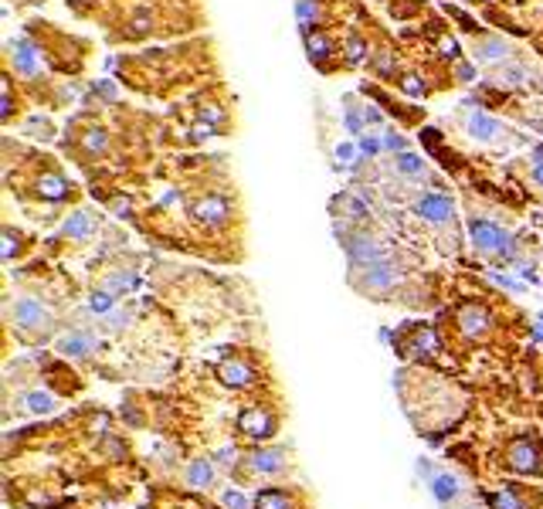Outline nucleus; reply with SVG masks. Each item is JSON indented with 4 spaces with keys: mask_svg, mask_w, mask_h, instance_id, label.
Here are the masks:
<instances>
[{
    "mask_svg": "<svg viewBox=\"0 0 543 509\" xmlns=\"http://www.w3.org/2000/svg\"><path fill=\"white\" fill-rule=\"evenodd\" d=\"M10 319H14V326L31 329V333H44V329L51 326V313H48V306H44L41 299H34V296L17 299V302L10 306Z\"/></svg>",
    "mask_w": 543,
    "mask_h": 509,
    "instance_id": "f257e3e1",
    "label": "nucleus"
},
{
    "mask_svg": "<svg viewBox=\"0 0 543 509\" xmlns=\"http://www.w3.org/2000/svg\"><path fill=\"white\" fill-rule=\"evenodd\" d=\"M468 231H472V241H475L479 251H486V255H513V248H509L513 238L506 235L500 224H493V221H472Z\"/></svg>",
    "mask_w": 543,
    "mask_h": 509,
    "instance_id": "f03ea898",
    "label": "nucleus"
},
{
    "mask_svg": "<svg viewBox=\"0 0 543 509\" xmlns=\"http://www.w3.org/2000/svg\"><path fill=\"white\" fill-rule=\"evenodd\" d=\"M397 282H401V272H397L391 262L360 265V278H357V285H360L364 292H371V296H384V292L397 289Z\"/></svg>",
    "mask_w": 543,
    "mask_h": 509,
    "instance_id": "7ed1b4c3",
    "label": "nucleus"
},
{
    "mask_svg": "<svg viewBox=\"0 0 543 509\" xmlns=\"http://www.w3.org/2000/svg\"><path fill=\"white\" fill-rule=\"evenodd\" d=\"M506 459H509V469L520 472V475H543V448L533 438L513 441Z\"/></svg>",
    "mask_w": 543,
    "mask_h": 509,
    "instance_id": "20e7f679",
    "label": "nucleus"
},
{
    "mask_svg": "<svg viewBox=\"0 0 543 509\" xmlns=\"http://www.w3.org/2000/svg\"><path fill=\"white\" fill-rule=\"evenodd\" d=\"M346 255L353 258V265H377V262H387V248H384V241H377V238H371V235L346 238Z\"/></svg>",
    "mask_w": 543,
    "mask_h": 509,
    "instance_id": "39448f33",
    "label": "nucleus"
},
{
    "mask_svg": "<svg viewBox=\"0 0 543 509\" xmlns=\"http://www.w3.org/2000/svg\"><path fill=\"white\" fill-rule=\"evenodd\" d=\"M238 431L251 438V441H265V438H272V431H275V418H272V411H265V407H248V411H241L238 414Z\"/></svg>",
    "mask_w": 543,
    "mask_h": 509,
    "instance_id": "423d86ee",
    "label": "nucleus"
},
{
    "mask_svg": "<svg viewBox=\"0 0 543 509\" xmlns=\"http://www.w3.org/2000/svg\"><path fill=\"white\" fill-rule=\"evenodd\" d=\"M251 475H282L286 472V452L282 448H251L241 459Z\"/></svg>",
    "mask_w": 543,
    "mask_h": 509,
    "instance_id": "0eeeda50",
    "label": "nucleus"
},
{
    "mask_svg": "<svg viewBox=\"0 0 543 509\" xmlns=\"http://www.w3.org/2000/svg\"><path fill=\"white\" fill-rule=\"evenodd\" d=\"M228 214H231L228 200H224V197H217V194L201 197V200L190 207V218H194V221H201L204 228H217V224H224V221H228Z\"/></svg>",
    "mask_w": 543,
    "mask_h": 509,
    "instance_id": "6e6552de",
    "label": "nucleus"
},
{
    "mask_svg": "<svg viewBox=\"0 0 543 509\" xmlns=\"http://www.w3.org/2000/svg\"><path fill=\"white\" fill-rule=\"evenodd\" d=\"M418 214L424 221H431V224H448L455 218V204H452V197L445 194H424L418 200Z\"/></svg>",
    "mask_w": 543,
    "mask_h": 509,
    "instance_id": "1a4fd4ad",
    "label": "nucleus"
},
{
    "mask_svg": "<svg viewBox=\"0 0 543 509\" xmlns=\"http://www.w3.org/2000/svg\"><path fill=\"white\" fill-rule=\"evenodd\" d=\"M465 126H468V136L479 140V143H493V140H500L502 136V122L500 119H493L489 113H482V109H472Z\"/></svg>",
    "mask_w": 543,
    "mask_h": 509,
    "instance_id": "9d476101",
    "label": "nucleus"
},
{
    "mask_svg": "<svg viewBox=\"0 0 543 509\" xmlns=\"http://www.w3.org/2000/svg\"><path fill=\"white\" fill-rule=\"evenodd\" d=\"M217 381L224 384V387H251L255 384V370H251L245 360H224L221 367H217Z\"/></svg>",
    "mask_w": 543,
    "mask_h": 509,
    "instance_id": "9b49d317",
    "label": "nucleus"
},
{
    "mask_svg": "<svg viewBox=\"0 0 543 509\" xmlns=\"http://www.w3.org/2000/svg\"><path fill=\"white\" fill-rule=\"evenodd\" d=\"M455 319H459V333L468 336V340H479L489 329V313L482 306H462Z\"/></svg>",
    "mask_w": 543,
    "mask_h": 509,
    "instance_id": "f8f14e48",
    "label": "nucleus"
},
{
    "mask_svg": "<svg viewBox=\"0 0 543 509\" xmlns=\"http://www.w3.org/2000/svg\"><path fill=\"white\" fill-rule=\"evenodd\" d=\"M58 353H68V356H92V353H95V336L75 329V333H68V336L58 340Z\"/></svg>",
    "mask_w": 543,
    "mask_h": 509,
    "instance_id": "ddd939ff",
    "label": "nucleus"
},
{
    "mask_svg": "<svg viewBox=\"0 0 543 509\" xmlns=\"http://www.w3.org/2000/svg\"><path fill=\"white\" fill-rule=\"evenodd\" d=\"M459 492H462V482L452 472H435V475H431V496H435L442 506H448Z\"/></svg>",
    "mask_w": 543,
    "mask_h": 509,
    "instance_id": "4468645a",
    "label": "nucleus"
},
{
    "mask_svg": "<svg viewBox=\"0 0 543 509\" xmlns=\"http://www.w3.org/2000/svg\"><path fill=\"white\" fill-rule=\"evenodd\" d=\"M394 170L404 177V180H424L428 177V163L415 153H408V150H401L397 157H394Z\"/></svg>",
    "mask_w": 543,
    "mask_h": 509,
    "instance_id": "2eb2a0df",
    "label": "nucleus"
},
{
    "mask_svg": "<svg viewBox=\"0 0 543 509\" xmlns=\"http://www.w3.org/2000/svg\"><path fill=\"white\" fill-rule=\"evenodd\" d=\"M184 482L190 489H210L214 486V465H210L208 459H194L187 465V472H184Z\"/></svg>",
    "mask_w": 543,
    "mask_h": 509,
    "instance_id": "dca6fc26",
    "label": "nucleus"
},
{
    "mask_svg": "<svg viewBox=\"0 0 543 509\" xmlns=\"http://www.w3.org/2000/svg\"><path fill=\"white\" fill-rule=\"evenodd\" d=\"M486 503H489V509H530V503L523 499V492L516 486H506L500 492L486 496Z\"/></svg>",
    "mask_w": 543,
    "mask_h": 509,
    "instance_id": "f3484780",
    "label": "nucleus"
},
{
    "mask_svg": "<svg viewBox=\"0 0 543 509\" xmlns=\"http://www.w3.org/2000/svg\"><path fill=\"white\" fill-rule=\"evenodd\" d=\"M255 509H295V499L282 489H261L255 496Z\"/></svg>",
    "mask_w": 543,
    "mask_h": 509,
    "instance_id": "a211bd4d",
    "label": "nucleus"
},
{
    "mask_svg": "<svg viewBox=\"0 0 543 509\" xmlns=\"http://www.w3.org/2000/svg\"><path fill=\"white\" fill-rule=\"evenodd\" d=\"M38 194L44 200H65L68 197V184H65V177H58V173H48L38 180Z\"/></svg>",
    "mask_w": 543,
    "mask_h": 509,
    "instance_id": "6ab92c4d",
    "label": "nucleus"
},
{
    "mask_svg": "<svg viewBox=\"0 0 543 509\" xmlns=\"http://www.w3.org/2000/svg\"><path fill=\"white\" fill-rule=\"evenodd\" d=\"M139 285V275L136 272H109L106 275V282H102V289L106 292H112V296H119V292H132Z\"/></svg>",
    "mask_w": 543,
    "mask_h": 509,
    "instance_id": "aec40b11",
    "label": "nucleus"
},
{
    "mask_svg": "<svg viewBox=\"0 0 543 509\" xmlns=\"http://www.w3.org/2000/svg\"><path fill=\"white\" fill-rule=\"evenodd\" d=\"M21 407H24L28 414H51V411H55V397L44 391H31L21 397Z\"/></svg>",
    "mask_w": 543,
    "mask_h": 509,
    "instance_id": "412c9836",
    "label": "nucleus"
},
{
    "mask_svg": "<svg viewBox=\"0 0 543 509\" xmlns=\"http://www.w3.org/2000/svg\"><path fill=\"white\" fill-rule=\"evenodd\" d=\"M442 350V340L431 326H418L415 333V343H411V353H438Z\"/></svg>",
    "mask_w": 543,
    "mask_h": 509,
    "instance_id": "4be33fe9",
    "label": "nucleus"
},
{
    "mask_svg": "<svg viewBox=\"0 0 543 509\" xmlns=\"http://www.w3.org/2000/svg\"><path fill=\"white\" fill-rule=\"evenodd\" d=\"M336 211H343V218H350V221H364V218H367V204L357 200L353 194L336 197Z\"/></svg>",
    "mask_w": 543,
    "mask_h": 509,
    "instance_id": "5701e85b",
    "label": "nucleus"
},
{
    "mask_svg": "<svg viewBox=\"0 0 543 509\" xmlns=\"http://www.w3.org/2000/svg\"><path fill=\"white\" fill-rule=\"evenodd\" d=\"M92 214H85V211H75L68 221H65V235L68 238H88L92 235Z\"/></svg>",
    "mask_w": 543,
    "mask_h": 509,
    "instance_id": "b1692460",
    "label": "nucleus"
},
{
    "mask_svg": "<svg viewBox=\"0 0 543 509\" xmlns=\"http://www.w3.org/2000/svg\"><path fill=\"white\" fill-rule=\"evenodd\" d=\"M14 51H17V55H14L17 68H21L24 75H34V72H38V55H34V48H31L28 41H21V44H17Z\"/></svg>",
    "mask_w": 543,
    "mask_h": 509,
    "instance_id": "393cba45",
    "label": "nucleus"
},
{
    "mask_svg": "<svg viewBox=\"0 0 543 509\" xmlns=\"http://www.w3.org/2000/svg\"><path fill=\"white\" fill-rule=\"evenodd\" d=\"M506 55H509V44L502 38H486L479 44V58H482V61H502Z\"/></svg>",
    "mask_w": 543,
    "mask_h": 509,
    "instance_id": "a878e982",
    "label": "nucleus"
},
{
    "mask_svg": "<svg viewBox=\"0 0 543 509\" xmlns=\"http://www.w3.org/2000/svg\"><path fill=\"white\" fill-rule=\"evenodd\" d=\"M88 309L99 316H109L112 309H116V296L112 292H106V289H99V292H92L88 296Z\"/></svg>",
    "mask_w": 543,
    "mask_h": 509,
    "instance_id": "bb28decb",
    "label": "nucleus"
},
{
    "mask_svg": "<svg viewBox=\"0 0 543 509\" xmlns=\"http://www.w3.org/2000/svg\"><path fill=\"white\" fill-rule=\"evenodd\" d=\"M493 79L496 81H509V85H516V81L526 79V68L523 65H516V61H502L500 68L493 72Z\"/></svg>",
    "mask_w": 543,
    "mask_h": 509,
    "instance_id": "cd10ccee",
    "label": "nucleus"
},
{
    "mask_svg": "<svg viewBox=\"0 0 543 509\" xmlns=\"http://www.w3.org/2000/svg\"><path fill=\"white\" fill-rule=\"evenodd\" d=\"M295 17H299V24L309 31V28H313V21L319 17V7H316V0H299V3H295Z\"/></svg>",
    "mask_w": 543,
    "mask_h": 509,
    "instance_id": "c85d7f7f",
    "label": "nucleus"
},
{
    "mask_svg": "<svg viewBox=\"0 0 543 509\" xmlns=\"http://www.w3.org/2000/svg\"><path fill=\"white\" fill-rule=\"evenodd\" d=\"M306 48H309L313 58L330 55V41H326V35H319V31H306Z\"/></svg>",
    "mask_w": 543,
    "mask_h": 509,
    "instance_id": "c756f323",
    "label": "nucleus"
},
{
    "mask_svg": "<svg viewBox=\"0 0 543 509\" xmlns=\"http://www.w3.org/2000/svg\"><path fill=\"white\" fill-rule=\"evenodd\" d=\"M214 462H217V469L231 472L235 462H238V448H235V445H221V448L214 452Z\"/></svg>",
    "mask_w": 543,
    "mask_h": 509,
    "instance_id": "7c9ffc66",
    "label": "nucleus"
},
{
    "mask_svg": "<svg viewBox=\"0 0 543 509\" xmlns=\"http://www.w3.org/2000/svg\"><path fill=\"white\" fill-rule=\"evenodd\" d=\"M221 503L228 509H245L248 506V496H245L241 489H224V492H221Z\"/></svg>",
    "mask_w": 543,
    "mask_h": 509,
    "instance_id": "2f4dec72",
    "label": "nucleus"
},
{
    "mask_svg": "<svg viewBox=\"0 0 543 509\" xmlns=\"http://www.w3.org/2000/svg\"><path fill=\"white\" fill-rule=\"evenodd\" d=\"M109 146V136L106 133H99V129H92L88 136H85V150H92V153H102Z\"/></svg>",
    "mask_w": 543,
    "mask_h": 509,
    "instance_id": "473e14b6",
    "label": "nucleus"
},
{
    "mask_svg": "<svg viewBox=\"0 0 543 509\" xmlns=\"http://www.w3.org/2000/svg\"><path fill=\"white\" fill-rule=\"evenodd\" d=\"M346 61H350V65H360V61H364V41L360 38H353L346 44Z\"/></svg>",
    "mask_w": 543,
    "mask_h": 509,
    "instance_id": "72a5a7b5",
    "label": "nucleus"
},
{
    "mask_svg": "<svg viewBox=\"0 0 543 509\" xmlns=\"http://www.w3.org/2000/svg\"><path fill=\"white\" fill-rule=\"evenodd\" d=\"M126 323H129V313H126V309H112V313L106 316V329H123Z\"/></svg>",
    "mask_w": 543,
    "mask_h": 509,
    "instance_id": "f704fd0d",
    "label": "nucleus"
},
{
    "mask_svg": "<svg viewBox=\"0 0 543 509\" xmlns=\"http://www.w3.org/2000/svg\"><path fill=\"white\" fill-rule=\"evenodd\" d=\"M17 241H21L17 231H3V255H7V258H14V255H17V248H21Z\"/></svg>",
    "mask_w": 543,
    "mask_h": 509,
    "instance_id": "c9c22d12",
    "label": "nucleus"
},
{
    "mask_svg": "<svg viewBox=\"0 0 543 509\" xmlns=\"http://www.w3.org/2000/svg\"><path fill=\"white\" fill-rule=\"evenodd\" d=\"M384 146H387V150H394V153H401L408 143H404V136H397V133L391 129V133H384Z\"/></svg>",
    "mask_w": 543,
    "mask_h": 509,
    "instance_id": "e433bc0d",
    "label": "nucleus"
},
{
    "mask_svg": "<svg viewBox=\"0 0 543 509\" xmlns=\"http://www.w3.org/2000/svg\"><path fill=\"white\" fill-rule=\"evenodd\" d=\"M360 150H364L367 157H377V153L384 150V140H374V136H364V140H360Z\"/></svg>",
    "mask_w": 543,
    "mask_h": 509,
    "instance_id": "4c0bfd02",
    "label": "nucleus"
},
{
    "mask_svg": "<svg viewBox=\"0 0 543 509\" xmlns=\"http://www.w3.org/2000/svg\"><path fill=\"white\" fill-rule=\"evenodd\" d=\"M455 75H459L462 81H472V79H475V68H472V65H459V68H455Z\"/></svg>",
    "mask_w": 543,
    "mask_h": 509,
    "instance_id": "58836bf2",
    "label": "nucleus"
},
{
    "mask_svg": "<svg viewBox=\"0 0 543 509\" xmlns=\"http://www.w3.org/2000/svg\"><path fill=\"white\" fill-rule=\"evenodd\" d=\"M493 278H496L500 285H506V289H516V292L523 289V282H516V278H506V275H493Z\"/></svg>",
    "mask_w": 543,
    "mask_h": 509,
    "instance_id": "ea45409f",
    "label": "nucleus"
},
{
    "mask_svg": "<svg viewBox=\"0 0 543 509\" xmlns=\"http://www.w3.org/2000/svg\"><path fill=\"white\" fill-rule=\"evenodd\" d=\"M404 88H408L411 95H424V85H421V79H408V81H404Z\"/></svg>",
    "mask_w": 543,
    "mask_h": 509,
    "instance_id": "a19ab883",
    "label": "nucleus"
},
{
    "mask_svg": "<svg viewBox=\"0 0 543 509\" xmlns=\"http://www.w3.org/2000/svg\"><path fill=\"white\" fill-rule=\"evenodd\" d=\"M346 129H350L353 136L360 133V116H357V113H346Z\"/></svg>",
    "mask_w": 543,
    "mask_h": 509,
    "instance_id": "79ce46f5",
    "label": "nucleus"
},
{
    "mask_svg": "<svg viewBox=\"0 0 543 509\" xmlns=\"http://www.w3.org/2000/svg\"><path fill=\"white\" fill-rule=\"evenodd\" d=\"M336 157H339V160H353V143H339V146H336Z\"/></svg>",
    "mask_w": 543,
    "mask_h": 509,
    "instance_id": "37998d69",
    "label": "nucleus"
},
{
    "mask_svg": "<svg viewBox=\"0 0 543 509\" xmlns=\"http://www.w3.org/2000/svg\"><path fill=\"white\" fill-rule=\"evenodd\" d=\"M442 51H445L448 58H455V55H459V44H455L452 38H445V41H442Z\"/></svg>",
    "mask_w": 543,
    "mask_h": 509,
    "instance_id": "c03bdc74",
    "label": "nucleus"
},
{
    "mask_svg": "<svg viewBox=\"0 0 543 509\" xmlns=\"http://www.w3.org/2000/svg\"><path fill=\"white\" fill-rule=\"evenodd\" d=\"M533 180L543 187V160H537V166H533Z\"/></svg>",
    "mask_w": 543,
    "mask_h": 509,
    "instance_id": "a18cd8bd",
    "label": "nucleus"
},
{
    "mask_svg": "<svg viewBox=\"0 0 543 509\" xmlns=\"http://www.w3.org/2000/svg\"><path fill=\"white\" fill-rule=\"evenodd\" d=\"M99 92H102V95H109V99H112V95H116V85H106V81H102V85H99Z\"/></svg>",
    "mask_w": 543,
    "mask_h": 509,
    "instance_id": "49530a36",
    "label": "nucleus"
},
{
    "mask_svg": "<svg viewBox=\"0 0 543 509\" xmlns=\"http://www.w3.org/2000/svg\"><path fill=\"white\" fill-rule=\"evenodd\" d=\"M364 119H367V122H374V126H377V122H380V113H374V109H367V113H364Z\"/></svg>",
    "mask_w": 543,
    "mask_h": 509,
    "instance_id": "de8ad7c7",
    "label": "nucleus"
},
{
    "mask_svg": "<svg viewBox=\"0 0 543 509\" xmlns=\"http://www.w3.org/2000/svg\"><path fill=\"white\" fill-rule=\"evenodd\" d=\"M533 336H537V340H543V319H540V323H537V329H533Z\"/></svg>",
    "mask_w": 543,
    "mask_h": 509,
    "instance_id": "09e8293b",
    "label": "nucleus"
},
{
    "mask_svg": "<svg viewBox=\"0 0 543 509\" xmlns=\"http://www.w3.org/2000/svg\"><path fill=\"white\" fill-rule=\"evenodd\" d=\"M533 129H540V133H543V122H540V119H537V122H533Z\"/></svg>",
    "mask_w": 543,
    "mask_h": 509,
    "instance_id": "8fccbe9b",
    "label": "nucleus"
}]
</instances>
